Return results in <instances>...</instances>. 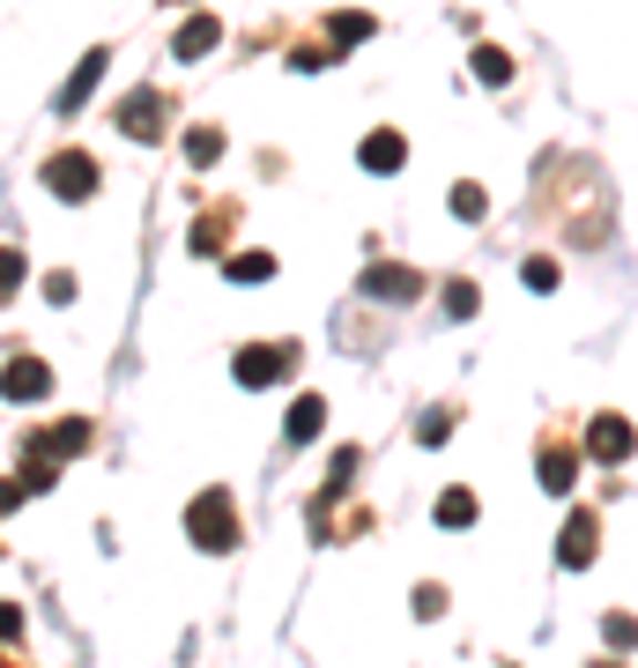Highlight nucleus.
<instances>
[{
    "instance_id": "nucleus-11",
    "label": "nucleus",
    "mask_w": 638,
    "mask_h": 668,
    "mask_svg": "<svg viewBox=\"0 0 638 668\" xmlns=\"http://www.w3.org/2000/svg\"><path fill=\"white\" fill-rule=\"evenodd\" d=\"M319 423H327V401H319V394H297V401H290V417H282V431L305 445V439H319Z\"/></svg>"
},
{
    "instance_id": "nucleus-14",
    "label": "nucleus",
    "mask_w": 638,
    "mask_h": 668,
    "mask_svg": "<svg viewBox=\"0 0 638 668\" xmlns=\"http://www.w3.org/2000/svg\"><path fill=\"white\" fill-rule=\"evenodd\" d=\"M475 82H491V90H505V82H513V60H505L497 45H483V52H475Z\"/></svg>"
},
{
    "instance_id": "nucleus-25",
    "label": "nucleus",
    "mask_w": 638,
    "mask_h": 668,
    "mask_svg": "<svg viewBox=\"0 0 638 668\" xmlns=\"http://www.w3.org/2000/svg\"><path fill=\"white\" fill-rule=\"evenodd\" d=\"M45 297H52V305H74V275H68V268L45 275Z\"/></svg>"
},
{
    "instance_id": "nucleus-18",
    "label": "nucleus",
    "mask_w": 638,
    "mask_h": 668,
    "mask_svg": "<svg viewBox=\"0 0 638 668\" xmlns=\"http://www.w3.org/2000/svg\"><path fill=\"white\" fill-rule=\"evenodd\" d=\"M186 156H194V164H216V156H223V134H216V126H194V134H186Z\"/></svg>"
},
{
    "instance_id": "nucleus-8",
    "label": "nucleus",
    "mask_w": 638,
    "mask_h": 668,
    "mask_svg": "<svg viewBox=\"0 0 638 668\" xmlns=\"http://www.w3.org/2000/svg\"><path fill=\"white\" fill-rule=\"evenodd\" d=\"M594 549H601V520H594V513H572L557 557H565V565H594Z\"/></svg>"
},
{
    "instance_id": "nucleus-17",
    "label": "nucleus",
    "mask_w": 638,
    "mask_h": 668,
    "mask_svg": "<svg viewBox=\"0 0 638 668\" xmlns=\"http://www.w3.org/2000/svg\"><path fill=\"white\" fill-rule=\"evenodd\" d=\"M268 275H275L268 253H238V260H230V282H268Z\"/></svg>"
},
{
    "instance_id": "nucleus-13",
    "label": "nucleus",
    "mask_w": 638,
    "mask_h": 668,
    "mask_svg": "<svg viewBox=\"0 0 638 668\" xmlns=\"http://www.w3.org/2000/svg\"><path fill=\"white\" fill-rule=\"evenodd\" d=\"M223 30H216V16H194V23H178V38H172V52L178 60H200V52L216 45Z\"/></svg>"
},
{
    "instance_id": "nucleus-9",
    "label": "nucleus",
    "mask_w": 638,
    "mask_h": 668,
    "mask_svg": "<svg viewBox=\"0 0 638 668\" xmlns=\"http://www.w3.org/2000/svg\"><path fill=\"white\" fill-rule=\"evenodd\" d=\"M357 156H364V172H401V164H409V142H401V134H387V126H379V134H364V148H357Z\"/></svg>"
},
{
    "instance_id": "nucleus-20",
    "label": "nucleus",
    "mask_w": 638,
    "mask_h": 668,
    "mask_svg": "<svg viewBox=\"0 0 638 668\" xmlns=\"http://www.w3.org/2000/svg\"><path fill=\"white\" fill-rule=\"evenodd\" d=\"M16 290H23V253L0 246V297H16Z\"/></svg>"
},
{
    "instance_id": "nucleus-19",
    "label": "nucleus",
    "mask_w": 638,
    "mask_h": 668,
    "mask_svg": "<svg viewBox=\"0 0 638 668\" xmlns=\"http://www.w3.org/2000/svg\"><path fill=\"white\" fill-rule=\"evenodd\" d=\"M483 208H491V194H483V186H453V216H461V223H475Z\"/></svg>"
},
{
    "instance_id": "nucleus-23",
    "label": "nucleus",
    "mask_w": 638,
    "mask_h": 668,
    "mask_svg": "<svg viewBox=\"0 0 638 668\" xmlns=\"http://www.w3.org/2000/svg\"><path fill=\"white\" fill-rule=\"evenodd\" d=\"M445 312L467 320V312H475V282H445Z\"/></svg>"
},
{
    "instance_id": "nucleus-3",
    "label": "nucleus",
    "mask_w": 638,
    "mask_h": 668,
    "mask_svg": "<svg viewBox=\"0 0 638 668\" xmlns=\"http://www.w3.org/2000/svg\"><path fill=\"white\" fill-rule=\"evenodd\" d=\"M45 394H52V364H38V357H16L0 371V401H45Z\"/></svg>"
},
{
    "instance_id": "nucleus-26",
    "label": "nucleus",
    "mask_w": 638,
    "mask_h": 668,
    "mask_svg": "<svg viewBox=\"0 0 638 668\" xmlns=\"http://www.w3.org/2000/svg\"><path fill=\"white\" fill-rule=\"evenodd\" d=\"M16 631H23V609H16V602H0V639H16Z\"/></svg>"
},
{
    "instance_id": "nucleus-24",
    "label": "nucleus",
    "mask_w": 638,
    "mask_h": 668,
    "mask_svg": "<svg viewBox=\"0 0 638 668\" xmlns=\"http://www.w3.org/2000/svg\"><path fill=\"white\" fill-rule=\"evenodd\" d=\"M601 639H609V646H638V624L631 617H609V624H601Z\"/></svg>"
},
{
    "instance_id": "nucleus-16",
    "label": "nucleus",
    "mask_w": 638,
    "mask_h": 668,
    "mask_svg": "<svg viewBox=\"0 0 638 668\" xmlns=\"http://www.w3.org/2000/svg\"><path fill=\"white\" fill-rule=\"evenodd\" d=\"M327 38H335V45H357V38H371V16H357V8H342V16L327 23Z\"/></svg>"
},
{
    "instance_id": "nucleus-2",
    "label": "nucleus",
    "mask_w": 638,
    "mask_h": 668,
    "mask_svg": "<svg viewBox=\"0 0 638 668\" xmlns=\"http://www.w3.org/2000/svg\"><path fill=\"white\" fill-rule=\"evenodd\" d=\"M45 186L60 201H90V194H97V164H90L82 148H68V156H52V164H45Z\"/></svg>"
},
{
    "instance_id": "nucleus-22",
    "label": "nucleus",
    "mask_w": 638,
    "mask_h": 668,
    "mask_svg": "<svg viewBox=\"0 0 638 668\" xmlns=\"http://www.w3.org/2000/svg\"><path fill=\"white\" fill-rule=\"evenodd\" d=\"M416 439L423 445H445V439H453V417H445V409H431V417L416 423Z\"/></svg>"
},
{
    "instance_id": "nucleus-4",
    "label": "nucleus",
    "mask_w": 638,
    "mask_h": 668,
    "mask_svg": "<svg viewBox=\"0 0 638 668\" xmlns=\"http://www.w3.org/2000/svg\"><path fill=\"white\" fill-rule=\"evenodd\" d=\"M364 297H379V305H409V297H423V275L416 268H364Z\"/></svg>"
},
{
    "instance_id": "nucleus-5",
    "label": "nucleus",
    "mask_w": 638,
    "mask_h": 668,
    "mask_svg": "<svg viewBox=\"0 0 638 668\" xmlns=\"http://www.w3.org/2000/svg\"><path fill=\"white\" fill-rule=\"evenodd\" d=\"M120 134H134V142H156V134H164V97H156V90H134V97L120 104Z\"/></svg>"
},
{
    "instance_id": "nucleus-1",
    "label": "nucleus",
    "mask_w": 638,
    "mask_h": 668,
    "mask_svg": "<svg viewBox=\"0 0 638 668\" xmlns=\"http://www.w3.org/2000/svg\"><path fill=\"white\" fill-rule=\"evenodd\" d=\"M186 535H194L200 549H230V543H238V520H230V491H200L194 505H186Z\"/></svg>"
},
{
    "instance_id": "nucleus-15",
    "label": "nucleus",
    "mask_w": 638,
    "mask_h": 668,
    "mask_svg": "<svg viewBox=\"0 0 638 668\" xmlns=\"http://www.w3.org/2000/svg\"><path fill=\"white\" fill-rule=\"evenodd\" d=\"M475 520V491H445L439 497V527H467Z\"/></svg>"
},
{
    "instance_id": "nucleus-10",
    "label": "nucleus",
    "mask_w": 638,
    "mask_h": 668,
    "mask_svg": "<svg viewBox=\"0 0 638 668\" xmlns=\"http://www.w3.org/2000/svg\"><path fill=\"white\" fill-rule=\"evenodd\" d=\"M572 475H579V453H572V445H542V491L565 497V491H572Z\"/></svg>"
},
{
    "instance_id": "nucleus-21",
    "label": "nucleus",
    "mask_w": 638,
    "mask_h": 668,
    "mask_svg": "<svg viewBox=\"0 0 638 668\" xmlns=\"http://www.w3.org/2000/svg\"><path fill=\"white\" fill-rule=\"evenodd\" d=\"M519 282H527V290H557V260H527V268H519Z\"/></svg>"
},
{
    "instance_id": "nucleus-6",
    "label": "nucleus",
    "mask_w": 638,
    "mask_h": 668,
    "mask_svg": "<svg viewBox=\"0 0 638 668\" xmlns=\"http://www.w3.org/2000/svg\"><path fill=\"white\" fill-rule=\"evenodd\" d=\"M230 371H238V387H275V379L290 371V349H268V342L238 349V364H230Z\"/></svg>"
},
{
    "instance_id": "nucleus-7",
    "label": "nucleus",
    "mask_w": 638,
    "mask_h": 668,
    "mask_svg": "<svg viewBox=\"0 0 638 668\" xmlns=\"http://www.w3.org/2000/svg\"><path fill=\"white\" fill-rule=\"evenodd\" d=\"M587 453H594V461H609V469H616V461H631V423H624V417H594L587 423Z\"/></svg>"
},
{
    "instance_id": "nucleus-12",
    "label": "nucleus",
    "mask_w": 638,
    "mask_h": 668,
    "mask_svg": "<svg viewBox=\"0 0 638 668\" xmlns=\"http://www.w3.org/2000/svg\"><path fill=\"white\" fill-rule=\"evenodd\" d=\"M97 74H104V52H82V68H74L68 90H60V112H82V97L97 90Z\"/></svg>"
}]
</instances>
